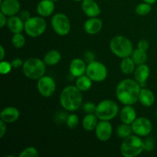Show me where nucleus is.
Masks as SVG:
<instances>
[{
	"instance_id": "nucleus-1",
	"label": "nucleus",
	"mask_w": 157,
	"mask_h": 157,
	"mask_svg": "<svg viewBox=\"0 0 157 157\" xmlns=\"http://www.w3.org/2000/svg\"><path fill=\"white\" fill-rule=\"evenodd\" d=\"M140 90L141 85L136 80L127 78L117 85V98L124 105H133L139 101Z\"/></svg>"
},
{
	"instance_id": "nucleus-2",
	"label": "nucleus",
	"mask_w": 157,
	"mask_h": 157,
	"mask_svg": "<svg viewBox=\"0 0 157 157\" xmlns=\"http://www.w3.org/2000/svg\"><path fill=\"white\" fill-rule=\"evenodd\" d=\"M60 104L64 110L75 112L81 108L83 103L82 91L76 86L69 85L61 90L59 97Z\"/></svg>"
},
{
	"instance_id": "nucleus-3",
	"label": "nucleus",
	"mask_w": 157,
	"mask_h": 157,
	"mask_svg": "<svg viewBox=\"0 0 157 157\" xmlns=\"http://www.w3.org/2000/svg\"><path fill=\"white\" fill-rule=\"evenodd\" d=\"M46 64L43 60L38 58H29L24 61L22 72L25 76L31 80L38 81L44 76L46 72Z\"/></svg>"
},
{
	"instance_id": "nucleus-4",
	"label": "nucleus",
	"mask_w": 157,
	"mask_h": 157,
	"mask_svg": "<svg viewBox=\"0 0 157 157\" xmlns=\"http://www.w3.org/2000/svg\"><path fill=\"white\" fill-rule=\"evenodd\" d=\"M120 150L124 157H136L144 152V141L137 135H130L124 139Z\"/></svg>"
},
{
	"instance_id": "nucleus-5",
	"label": "nucleus",
	"mask_w": 157,
	"mask_h": 157,
	"mask_svg": "<svg viewBox=\"0 0 157 157\" xmlns=\"http://www.w3.org/2000/svg\"><path fill=\"white\" fill-rule=\"evenodd\" d=\"M110 49L115 56L122 59L131 56L133 45L128 38L123 35H117L110 40Z\"/></svg>"
},
{
	"instance_id": "nucleus-6",
	"label": "nucleus",
	"mask_w": 157,
	"mask_h": 157,
	"mask_svg": "<svg viewBox=\"0 0 157 157\" xmlns=\"http://www.w3.org/2000/svg\"><path fill=\"white\" fill-rule=\"evenodd\" d=\"M119 113V106L114 101L103 100L97 104L95 114L99 121H111Z\"/></svg>"
},
{
	"instance_id": "nucleus-7",
	"label": "nucleus",
	"mask_w": 157,
	"mask_h": 157,
	"mask_svg": "<svg viewBox=\"0 0 157 157\" xmlns=\"http://www.w3.org/2000/svg\"><path fill=\"white\" fill-rule=\"evenodd\" d=\"M47 29V22L44 17L32 16L25 21V32L32 38H38L45 32Z\"/></svg>"
},
{
	"instance_id": "nucleus-8",
	"label": "nucleus",
	"mask_w": 157,
	"mask_h": 157,
	"mask_svg": "<svg viewBox=\"0 0 157 157\" xmlns=\"http://www.w3.org/2000/svg\"><path fill=\"white\" fill-rule=\"evenodd\" d=\"M86 75L94 82H102L107 78L108 71L105 64L101 61H93L87 64Z\"/></svg>"
},
{
	"instance_id": "nucleus-9",
	"label": "nucleus",
	"mask_w": 157,
	"mask_h": 157,
	"mask_svg": "<svg viewBox=\"0 0 157 157\" xmlns=\"http://www.w3.org/2000/svg\"><path fill=\"white\" fill-rule=\"evenodd\" d=\"M51 25L53 31L59 36H65L71 31V21L64 13H56L52 16Z\"/></svg>"
},
{
	"instance_id": "nucleus-10",
	"label": "nucleus",
	"mask_w": 157,
	"mask_h": 157,
	"mask_svg": "<svg viewBox=\"0 0 157 157\" xmlns=\"http://www.w3.org/2000/svg\"><path fill=\"white\" fill-rule=\"evenodd\" d=\"M37 89L43 98H50L56 90V83L53 78L44 75L38 80Z\"/></svg>"
},
{
	"instance_id": "nucleus-11",
	"label": "nucleus",
	"mask_w": 157,
	"mask_h": 157,
	"mask_svg": "<svg viewBox=\"0 0 157 157\" xmlns=\"http://www.w3.org/2000/svg\"><path fill=\"white\" fill-rule=\"evenodd\" d=\"M132 130L134 134L144 137L150 134L153 130V124L150 119L144 117H137L131 124Z\"/></svg>"
},
{
	"instance_id": "nucleus-12",
	"label": "nucleus",
	"mask_w": 157,
	"mask_h": 157,
	"mask_svg": "<svg viewBox=\"0 0 157 157\" xmlns=\"http://www.w3.org/2000/svg\"><path fill=\"white\" fill-rule=\"evenodd\" d=\"M95 136L98 140L107 142L113 134V127L108 121H100L94 130Z\"/></svg>"
},
{
	"instance_id": "nucleus-13",
	"label": "nucleus",
	"mask_w": 157,
	"mask_h": 157,
	"mask_svg": "<svg viewBox=\"0 0 157 157\" xmlns=\"http://www.w3.org/2000/svg\"><path fill=\"white\" fill-rule=\"evenodd\" d=\"M0 9L1 12L6 16H13L19 12L21 4L18 0H3L0 4Z\"/></svg>"
},
{
	"instance_id": "nucleus-14",
	"label": "nucleus",
	"mask_w": 157,
	"mask_h": 157,
	"mask_svg": "<svg viewBox=\"0 0 157 157\" xmlns=\"http://www.w3.org/2000/svg\"><path fill=\"white\" fill-rule=\"evenodd\" d=\"M81 9L88 18L98 17L101 13L99 5L94 0H83Z\"/></svg>"
},
{
	"instance_id": "nucleus-15",
	"label": "nucleus",
	"mask_w": 157,
	"mask_h": 157,
	"mask_svg": "<svg viewBox=\"0 0 157 157\" xmlns=\"http://www.w3.org/2000/svg\"><path fill=\"white\" fill-rule=\"evenodd\" d=\"M103 28V21L98 17L89 18L84 24V29L88 35H94L99 33Z\"/></svg>"
},
{
	"instance_id": "nucleus-16",
	"label": "nucleus",
	"mask_w": 157,
	"mask_h": 157,
	"mask_svg": "<svg viewBox=\"0 0 157 157\" xmlns=\"http://www.w3.org/2000/svg\"><path fill=\"white\" fill-rule=\"evenodd\" d=\"M86 69H87L86 61L78 58L72 60L70 63V65H69L70 73L75 78H78L81 75H85Z\"/></svg>"
},
{
	"instance_id": "nucleus-17",
	"label": "nucleus",
	"mask_w": 157,
	"mask_h": 157,
	"mask_svg": "<svg viewBox=\"0 0 157 157\" xmlns=\"http://www.w3.org/2000/svg\"><path fill=\"white\" fill-rule=\"evenodd\" d=\"M20 117V111L17 107L9 106L3 109L0 113V118L6 124L15 123Z\"/></svg>"
},
{
	"instance_id": "nucleus-18",
	"label": "nucleus",
	"mask_w": 157,
	"mask_h": 157,
	"mask_svg": "<svg viewBox=\"0 0 157 157\" xmlns=\"http://www.w3.org/2000/svg\"><path fill=\"white\" fill-rule=\"evenodd\" d=\"M55 2L52 0H41L37 5L36 11L38 15L41 17L51 16L55 11Z\"/></svg>"
},
{
	"instance_id": "nucleus-19",
	"label": "nucleus",
	"mask_w": 157,
	"mask_h": 157,
	"mask_svg": "<svg viewBox=\"0 0 157 157\" xmlns=\"http://www.w3.org/2000/svg\"><path fill=\"white\" fill-rule=\"evenodd\" d=\"M120 118L122 123L131 125L137 118L136 110L132 107V105H124L120 111Z\"/></svg>"
},
{
	"instance_id": "nucleus-20",
	"label": "nucleus",
	"mask_w": 157,
	"mask_h": 157,
	"mask_svg": "<svg viewBox=\"0 0 157 157\" xmlns=\"http://www.w3.org/2000/svg\"><path fill=\"white\" fill-rule=\"evenodd\" d=\"M150 75V69L146 64L136 65V69L133 72L134 79L140 85H144L148 80Z\"/></svg>"
},
{
	"instance_id": "nucleus-21",
	"label": "nucleus",
	"mask_w": 157,
	"mask_h": 157,
	"mask_svg": "<svg viewBox=\"0 0 157 157\" xmlns=\"http://www.w3.org/2000/svg\"><path fill=\"white\" fill-rule=\"evenodd\" d=\"M7 27L12 33H21L25 29V21L18 15L10 16L8 18Z\"/></svg>"
},
{
	"instance_id": "nucleus-22",
	"label": "nucleus",
	"mask_w": 157,
	"mask_h": 157,
	"mask_svg": "<svg viewBox=\"0 0 157 157\" xmlns=\"http://www.w3.org/2000/svg\"><path fill=\"white\" fill-rule=\"evenodd\" d=\"M139 102L146 107H150L155 103V95L151 90L143 87L139 96Z\"/></svg>"
},
{
	"instance_id": "nucleus-23",
	"label": "nucleus",
	"mask_w": 157,
	"mask_h": 157,
	"mask_svg": "<svg viewBox=\"0 0 157 157\" xmlns=\"http://www.w3.org/2000/svg\"><path fill=\"white\" fill-rule=\"evenodd\" d=\"M98 120L95 113H87L82 120V127L86 131H93L99 122Z\"/></svg>"
},
{
	"instance_id": "nucleus-24",
	"label": "nucleus",
	"mask_w": 157,
	"mask_h": 157,
	"mask_svg": "<svg viewBox=\"0 0 157 157\" xmlns=\"http://www.w3.org/2000/svg\"><path fill=\"white\" fill-rule=\"evenodd\" d=\"M61 60V54L58 50H50L45 54L43 61L47 66H55Z\"/></svg>"
},
{
	"instance_id": "nucleus-25",
	"label": "nucleus",
	"mask_w": 157,
	"mask_h": 157,
	"mask_svg": "<svg viewBox=\"0 0 157 157\" xmlns=\"http://www.w3.org/2000/svg\"><path fill=\"white\" fill-rule=\"evenodd\" d=\"M136 64L131 57H127V58H122L121 61V64H120V67H121V72L124 75H131L133 74L135 69H136Z\"/></svg>"
},
{
	"instance_id": "nucleus-26",
	"label": "nucleus",
	"mask_w": 157,
	"mask_h": 157,
	"mask_svg": "<svg viewBox=\"0 0 157 157\" xmlns=\"http://www.w3.org/2000/svg\"><path fill=\"white\" fill-rule=\"evenodd\" d=\"M93 82L94 81L85 74L77 78L75 86L82 92H85L91 88Z\"/></svg>"
},
{
	"instance_id": "nucleus-27",
	"label": "nucleus",
	"mask_w": 157,
	"mask_h": 157,
	"mask_svg": "<svg viewBox=\"0 0 157 157\" xmlns=\"http://www.w3.org/2000/svg\"><path fill=\"white\" fill-rule=\"evenodd\" d=\"M130 57H131L133 61L135 62L136 65L146 64V62L147 61V58H148L147 52L141 50V49L138 48L135 49V50H133V53H132Z\"/></svg>"
},
{
	"instance_id": "nucleus-28",
	"label": "nucleus",
	"mask_w": 157,
	"mask_h": 157,
	"mask_svg": "<svg viewBox=\"0 0 157 157\" xmlns=\"http://www.w3.org/2000/svg\"><path fill=\"white\" fill-rule=\"evenodd\" d=\"M133 133V132L130 124H127L122 123V124L119 125V127L117 129V135L118 136V137L123 140L128 137L129 136L132 135Z\"/></svg>"
},
{
	"instance_id": "nucleus-29",
	"label": "nucleus",
	"mask_w": 157,
	"mask_h": 157,
	"mask_svg": "<svg viewBox=\"0 0 157 157\" xmlns=\"http://www.w3.org/2000/svg\"><path fill=\"white\" fill-rule=\"evenodd\" d=\"M25 37L21 33H15L12 37V44L15 48H22L25 44Z\"/></svg>"
},
{
	"instance_id": "nucleus-30",
	"label": "nucleus",
	"mask_w": 157,
	"mask_h": 157,
	"mask_svg": "<svg viewBox=\"0 0 157 157\" xmlns=\"http://www.w3.org/2000/svg\"><path fill=\"white\" fill-rule=\"evenodd\" d=\"M151 5L144 2L136 6V9H135V12L140 16H145L151 12Z\"/></svg>"
},
{
	"instance_id": "nucleus-31",
	"label": "nucleus",
	"mask_w": 157,
	"mask_h": 157,
	"mask_svg": "<svg viewBox=\"0 0 157 157\" xmlns=\"http://www.w3.org/2000/svg\"><path fill=\"white\" fill-rule=\"evenodd\" d=\"M78 124H79V117L78 115L74 114V113H71L68 115L66 121V124H67V127L70 129H75L78 127Z\"/></svg>"
},
{
	"instance_id": "nucleus-32",
	"label": "nucleus",
	"mask_w": 157,
	"mask_h": 157,
	"mask_svg": "<svg viewBox=\"0 0 157 157\" xmlns=\"http://www.w3.org/2000/svg\"><path fill=\"white\" fill-rule=\"evenodd\" d=\"M38 156V151L33 147H29L24 149L19 154V157H36Z\"/></svg>"
},
{
	"instance_id": "nucleus-33",
	"label": "nucleus",
	"mask_w": 157,
	"mask_h": 157,
	"mask_svg": "<svg viewBox=\"0 0 157 157\" xmlns=\"http://www.w3.org/2000/svg\"><path fill=\"white\" fill-rule=\"evenodd\" d=\"M12 68V65L9 61H6L2 60L0 62V74L2 75H8L11 72Z\"/></svg>"
},
{
	"instance_id": "nucleus-34",
	"label": "nucleus",
	"mask_w": 157,
	"mask_h": 157,
	"mask_svg": "<svg viewBox=\"0 0 157 157\" xmlns=\"http://www.w3.org/2000/svg\"><path fill=\"white\" fill-rule=\"evenodd\" d=\"M97 105L94 103L88 101V102L85 103L83 106V109L84 111L87 113H95V110H96Z\"/></svg>"
},
{
	"instance_id": "nucleus-35",
	"label": "nucleus",
	"mask_w": 157,
	"mask_h": 157,
	"mask_svg": "<svg viewBox=\"0 0 157 157\" xmlns=\"http://www.w3.org/2000/svg\"><path fill=\"white\" fill-rule=\"evenodd\" d=\"M68 117V115L67 114L66 112L63 111H59L58 113H57L55 116V122L58 123V124H61V123H66L67 121V118Z\"/></svg>"
},
{
	"instance_id": "nucleus-36",
	"label": "nucleus",
	"mask_w": 157,
	"mask_h": 157,
	"mask_svg": "<svg viewBox=\"0 0 157 157\" xmlns=\"http://www.w3.org/2000/svg\"><path fill=\"white\" fill-rule=\"evenodd\" d=\"M84 60L87 64L91 62V61H95L94 53L93 52H91V51H87V52H85L84 54Z\"/></svg>"
},
{
	"instance_id": "nucleus-37",
	"label": "nucleus",
	"mask_w": 157,
	"mask_h": 157,
	"mask_svg": "<svg viewBox=\"0 0 157 157\" xmlns=\"http://www.w3.org/2000/svg\"><path fill=\"white\" fill-rule=\"evenodd\" d=\"M154 149V142L152 138H149L147 140L144 141V150L147 152H150Z\"/></svg>"
},
{
	"instance_id": "nucleus-38",
	"label": "nucleus",
	"mask_w": 157,
	"mask_h": 157,
	"mask_svg": "<svg viewBox=\"0 0 157 157\" xmlns=\"http://www.w3.org/2000/svg\"><path fill=\"white\" fill-rule=\"evenodd\" d=\"M137 48H138L141 49V50H144L147 52V51L149 49L148 41L146 39H140L139 41H138Z\"/></svg>"
},
{
	"instance_id": "nucleus-39",
	"label": "nucleus",
	"mask_w": 157,
	"mask_h": 157,
	"mask_svg": "<svg viewBox=\"0 0 157 157\" xmlns=\"http://www.w3.org/2000/svg\"><path fill=\"white\" fill-rule=\"evenodd\" d=\"M11 64H12V67H14V68H18V67H22L23 64H24V61H23L21 58H14V59L12 60Z\"/></svg>"
},
{
	"instance_id": "nucleus-40",
	"label": "nucleus",
	"mask_w": 157,
	"mask_h": 157,
	"mask_svg": "<svg viewBox=\"0 0 157 157\" xmlns=\"http://www.w3.org/2000/svg\"><path fill=\"white\" fill-rule=\"evenodd\" d=\"M6 130H7V127H6V123L4 122L2 120L0 121V138H2L4 135L6 134Z\"/></svg>"
},
{
	"instance_id": "nucleus-41",
	"label": "nucleus",
	"mask_w": 157,
	"mask_h": 157,
	"mask_svg": "<svg viewBox=\"0 0 157 157\" xmlns=\"http://www.w3.org/2000/svg\"><path fill=\"white\" fill-rule=\"evenodd\" d=\"M20 18H21V19L23 20L24 21H27L29 18H30L31 17V15L30 13H29V12L28 10H22L21 12H20V15H19Z\"/></svg>"
},
{
	"instance_id": "nucleus-42",
	"label": "nucleus",
	"mask_w": 157,
	"mask_h": 157,
	"mask_svg": "<svg viewBox=\"0 0 157 157\" xmlns=\"http://www.w3.org/2000/svg\"><path fill=\"white\" fill-rule=\"evenodd\" d=\"M8 22V18L5 14L2 12H0V27L3 28L5 25H7Z\"/></svg>"
},
{
	"instance_id": "nucleus-43",
	"label": "nucleus",
	"mask_w": 157,
	"mask_h": 157,
	"mask_svg": "<svg viewBox=\"0 0 157 157\" xmlns=\"http://www.w3.org/2000/svg\"><path fill=\"white\" fill-rule=\"evenodd\" d=\"M0 52H1V56H0V60L2 61L4 60L5 56H6V51H5L4 46L0 45Z\"/></svg>"
},
{
	"instance_id": "nucleus-44",
	"label": "nucleus",
	"mask_w": 157,
	"mask_h": 157,
	"mask_svg": "<svg viewBox=\"0 0 157 157\" xmlns=\"http://www.w3.org/2000/svg\"><path fill=\"white\" fill-rule=\"evenodd\" d=\"M143 1L145 2H147V3H149V4H150V5H153L156 2L157 0H143Z\"/></svg>"
},
{
	"instance_id": "nucleus-45",
	"label": "nucleus",
	"mask_w": 157,
	"mask_h": 157,
	"mask_svg": "<svg viewBox=\"0 0 157 157\" xmlns=\"http://www.w3.org/2000/svg\"><path fill=\"white\" fill-rule=\"evenodd\" d=\"M74 2H82L83 0H72Z\"/></svg>"
},
{
	"instance_id": "nucleus-46",
	"label": "nucleus",
	"mask_w": 157,
	"mask_h": 157,
	"mask_svg": "<svg viewBox=\"0 0 157 157\" xmlns=\"http://www.w3.org/2000/svg\"><path fill=\"white\" fill-rule=\"evenodd\" d=\"M52 1H53L54 2H58V0H52Z\"/></svg>"
},
{
	"instance_id": "nucleus-47",
	"label": "nucleus",
	"mask_w": 157,
	"mask_h": 157,
	"mask_svg": "<svg viewBox=\"0 0 157 157\" xmlns=\"http://www.w3.org/2000/svg\"><path fill=\"white\" fill-rule=\"evenodd\" d=\"M156 118H157V110H156Z\"/></svg>"
}]
</instances>
